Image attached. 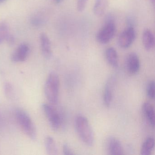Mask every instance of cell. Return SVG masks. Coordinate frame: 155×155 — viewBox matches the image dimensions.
<instances>
[{
	"instance_id": "6da1fadb",
	"label": "cell",
	"mask_w": 155,
	"mask_h": 155,
	"mask_svg": "<svg viewBox=\"0 0 155 155\" xmlns=\"http://www.w3.org/2000/svg\"><path fill=\"white\" fill-rule=\"evenodd\" d=\"M75 127L81 140L88 147H92L95 141V136L87 118L83 115L77 116L75 120Z\"/></svg>"
},
{
	"instance_id": "7a4b0ae2",
	"label": "cell",
	"mask_w": 155,
	"mask_h": 155,
	"mask_svg": "<svg viewBox=\"0 0 155 155\" xmlns=\"http://www.w3.org/2000/svg\"><path fill=\"white\" fill-rule=\"evenodd\" d=\"M60 79L56 72H51L46 80L44 87L45 96L50 103L56 104L58 101Z\"/></svg>"
},
{
	"instance_id": "3957f363",
	"label": "cell",
	"mask_w": 155,
	"mask_h": 155,
	"mask_svg": "<svg viewBox=\"0 0 155 155\" xmlns=\"http://www.w3.org/2000/svg\"><path fill=\"white\" fill-rule=\"evenodd\" d=\"M16 120L25 134L32 140L37 138V131L35 125L26 111L18 108L15 111Z\"/></svg>"
},
{
	"instance_id": "277c9868",
	"label": "cell",
	"mask_w": 155,
	"mask_h": 155,
	"mask_svg": "<svg viewBox=\"0 0 155 155\" xmlns=\"http://www.w3.org/2000/svg\"><path fill=\"white\" fill-rule=\"evenodd\" d=\"M116 25L113 18L108 17L106 19L104 26L97 34V41L101 44H106L110 41L116 32Z\"/></svg>"
},
{
	"instance_id": "5b68a950",
	"label": "cell",
	"mask_w": 155,
	"mask_h": 155,
	"mask_svg": "<svg viewBox=\"0 0 155 155\" xmlns=\"http://www.w3.org/2000/svg\"><path fill=\"white\" fill-rule=\"evenodd\" d=\"M42 109L51 128L54 130H58L61 125V119L57 110L51 105L46 103L42 104Z\"/></svg>"
},
{
	"instance_id": "8992f818",
	"label": "cell",
	"mask_w": 155,
	"mask_h": 155,
	"mask_svg": "<svg viewBox=\"0 0 155 155\" xmlns=\"http://www.w3.org/2000/svg\"><path fill=\"white\" fill-rule=\"evenodd\" d=\"M136 38V32L134 27H128L120 34L118 40V43L120 48L123 49L129 48Z\"/></svg>"
},
{
	"instance_id": "52a82bcc",
	"label": "cell",
	"mask_w": 155,
	"mask_h": 155,
	"mask_svg": "<svg viewBox=\"0 0 155 155\" xmlns=\"http://www.w3.org/2000/svg\"><path fill=\"white\" fill-rule=\"evenodd\" d=\"M140 67V61L138 55L135 52L129 54L126 60V68L128 73L131 75H136L139 71Z\"/></svg>"
},
{
	"instance_id": "ba28073f",
	"label": "cell",
	"mask_w": 155,
	"mask_h": 155,
	"mask_svg": "<svg viewBox=\"0 0 155 155\" xmlns=\"http://www.w3.org/2000/svg\"><path fill=\"white\" fill-rule=\"evenodd\" d=\"M29 47L28 44H21L12 54L11 61L14 62H20L26 61L29 52Z\"/></svg>"
},
{
	"instance_id": "9c48e42d",
	"label": "cell",
	"mask_w": 155,
	"mask_h": 155,
	"mask_svg": "<svg viewBox=\"0 0 155 155\" xmlns=\"http://www.w3.org/2000/svg\"><path fill=\"white\" fill-rule=\"evenodd\" d=\"M115 83V78L112 76L108 79L105 85L103 93V102L107 107H110L112 103Z\"/></svg>"
},
{
	"instance_id": "30bf717a",
	"label": "cell",
	"mask_w": 155,
	"mask_h": 155,
	"mask_svg": "<svg viewBox=\"0 0 155 155\" xmlns=\"http://www.w3.org/2000/svg\"><path fill=\"white\" fill-rule=\"evenodd\" d=\"M108 151L110 155H121L124 154L123 147L120 141L115 137H111L107 143Z\"/></svg>"
},
{
	"instance_id": "8fae6325",
	"label": "cell",
	"mask_w": 155,
	"mask_h": 155,
	"mask_svg": "<svg viewBox=\"0 0 155 155\" xmlns=\"http://www.w3.org/2000/svg\"><path fill=\"white\" fill-rule=\"evenodd\" d=\"M39 39L42 54L46 58L48 59L51 58L52 54L50 40L45 33H41Z\"/></svg>"
},
{
	"instance_id": "7c38bea8",
	"label": "cell",
	"mask_w": 155,
	"mask_h": 155,
	"mask_svg": "<svg viewBox=\"0 0 155 155\" xmlns=\"http://www.w3.org/2000/svg\"><path fill=\"white\" fill-rule=\"evenodd\" d=\"M142 110L143 115L145 116L147 121L151 127L154 128L155 127V112L154 108L152 104L149 102H145L142 105Z\"/></svg>"
},
{
	"instance_id": "4fadbf2b",
	"label": "cell",
	"mask_w": 155,
	"mask_h": 155,
	"mask_svg": "<svg viewBox=\"0 0 155 155\" xmlns=\"http://www.w3.org/2000/svg\"><path fill=\"white\" fill-rule=\"evenodd\" d=\"M142 43L147 51H150L153 48L155 44V39L152 31L148 29H145L142 34Z\"/></svg>"
},
{
	"instance_id": "5bb4252c",
	"label": "cell",
	"mask_w": 155,
	"mask_h": 155,
	"mask_svg": "<svg viewBox=\"0 0 155 155\" xmlns=\"http://www.w3.org/2000/svg\"><path fill=\"white\" fill-rule=\"evenodd\" d=\"M106 59L109 64L114 68L118 66V58L117 51L112 47L108 48L105 52Z\"/></svg>"
},
{
	"instance_id": "9a60e30c",
	"label": "cell",
	"mask_w": 155,
	"mask_h": 155,
	"mask_svg": "<svg viewBox=\"0 0 155 155\" xmlns=\"http://www.w3.org/2000/svg\"><path fill=\"white\" fill-rule=\"evenodd\" d=\"M108 4V0H95L93 12L96 16L100 17L105 13Z\"/></svg>"
},
{
	"instance_id": "2e32d148",
	"label": "cell",
	"mask_w": 155,
	"mask_h": 155,
	"mask_svg": "<svg viewBox=\"0 0 155 155\" xmlns=\"http://www.w3.org/2000/svg\"><path fill=\"white\" fill-rule=\"evenodd\" d=\"M155 140L152 137H149L144 141L140 150V154L142 155H150L154 149Z\"/></svg>"
},
{
	"instance_id": "e0dca14e",
	"label": "cell",
	"mask_w": 155,
	"mask_h": 155,
	"mask_svg": "<svg viewBox=\"0 0 155 155\" xmlns=\"http://www.w3.org/2000/svg\"><path fill=\"white\" fill-rule=\"evenodd\" d=\"M45 147L48 155H56L58 154V149L54 139L50 136L46 137L45 139Z\"/></svg>"
},
{
	"instance_id": "ac0fdd59",
	"label": "cell",
	"mask_w": 155,
	"mask_h": 155,
	"mask_svg": "<svg viewBox=\"0 0 155 155\" xmlns=\"http://www.w3.org/2000/svg\"><path fill=\"white\" fill-rule=\"evenodd\" d=\"M9 33V27L8 23L4 21L0 22V44L5 41Z\"/></svg>"
},
{
	"instance_id": "d6986e66",
	"label": "cell",
	"mask_w": 155,
	"mask_h": 155,
	"mask_svg": "<svg viewBox=\"0 0 155 155\" xmlns=\"http://www.w3.org/2000/svg\"><path fill=\"white\" fill-rule=\"evenodd\" d=\"M4 92L6 97L10 100H14L15 99V90L12 85L10 82H6L4 85Z\"/></svg>"
},
{
	"instance_id": "ffe728a7",
	"label": "cell",
	"mask_w": 155,
	"mask_h": 155,
	"mask_svg": "<svg viewBox=\"0 0 155 155\" xmlns=\"http://www.w3.org/2000/svg\"><path fill=\"white\" fill-rule=\"evenodd\" d=\"M147 97L151 100L155 98V82L151 81L148 84L147 88Z\"/></svg>"
},
{
	"instance_id": "44dd1931",
	"label": "cell",
	"mask_w": 155,
	"mask_h": 155,
	"mask_svg": "<svg viewBox=\"0 0 155 155\" xmlns=\"http://www.w3.org/2000/svg\"><path fill=\"white\" fill-rule=\"evenodd\" d=\"M44 20L42 17L35 15L31 19V23L34 27H40L44 23Z\"/></svg>"
},
{
	"instance_id": "7402d4cb",
	"label": "cell",
	"mask_w": 155,
	"mask_h": 155,
	"mask_svg": "<svg viewBox=\"0 0 155 155\" xmlns=\"http://www.w3.org/2000/svg\"><path fill=\"white\" fill-rule=\"evenodd\" d=\"M88 0H77V9L79 12H82L85 9Z\"/></svg>"
},
{
	"instance_id": "603a6c76",
	"label": "cell",
	"mask_w": 155,
	"mask_h": 155,
	"mask_svg": "<svg viewBox=\"0 0 155 155\" xmlns=\"http://www.w3.org/2000/svg\"><path fill=\"white\" fill-rule=\"evenodd\" d=\"M62 151H63V154L65 155H71L75 154L70 147L67 143L63 144Z\"/></svg>"
},
{
	"instance_id": "cb8c5ba5",
	"label": "cell",
	"mask_w": 155,
	"mask_h": 155,
	"mask_svg": "<svg viewBox=\"0 0 155 155\" xmlns=\"http://www.w3.org/2000/svg\"><path fill=\"white\" fill-rule=\"evenodd\" d=\"M5 41H7L8 45L12 46V45H14V43H15V39L13 35L10 33L6 38Z\"/></svg>"
},
{
	"instance_id": "d4e9b609",
	"label": "cell",
	"mask_w": 155,
	"mask_h": 155,
	"mask_svg": "<svg viewBox=\"0 0 155 155\" xmlns=\"http://www.w3.org/2000/svg\"><path fill=\"white\" fill-rule=\"evenodd\" d=\"M127 23L128 27H134L135 20L133 19V18L129 17L127 18Z\"/></svg>"
},
{
	"instance_id": "484cf974",
	"label": "cell",
	"mask_w": 155,
	"mask_h": 155,
	"mask_svg": "<svg viewBox=\"0 0 155 155\" xmlns=\"http://www.w3.org/2000/svg\"><path fill=\"white\" fill-rule=\"evenodd\" d=\"M63 0H54V1L57 4H60L62 2Z\"/></svg>"
},
{
	"instance_id": "4316f807",
	"label": "cell",
	"mask_w": 155,
	"mask_h": 155,
	"mask_svg": "<svg viewBox=\"0 0 155 155\" xmlns=\"http://www.w3.org/2000/svg\"><path fill=\"white\" fill-rule=\"evenodd\" d=\"M7 0H0V4H2L4 3L5 2L7 1Z\"/></svg>"
},
{
	"instance_id": "83f0119b",
	"label": "cell",
	"mask_w": 155,
	"mask_h": 155,
	"mask_svg": "<svg viewBox=\"0 0 155 155\" xmlns=\"http://www.w3.org/2000/svg\"><path fill=\"white\" fill-rule=\"evenodd\" d=\"M154 1H155V0H151V1L153 3L154 2Z\"/></svg>"
}]
</instances>
